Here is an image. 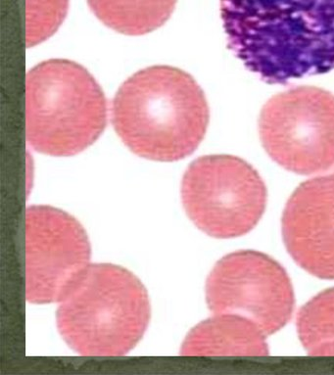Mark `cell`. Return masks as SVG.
Segmentation results:
<instances>
[{"label":"cell","mask_w":334,"mask_h":375,"mask_svg":"<svg viewBox=\"0 0 334 375\" xmlns=\"http://www.w3.org/2000/svg\"><path fill=\"white\" fill-rule=\"evenodd\" d=\"M227 44L271 84L334 70V0H221Z\"/></svg>","instance_id":"1"},{"label":"cell","mask_w":334,"mask_h":375,"mask_svg":"<svg viewBox=\"0 0 334 375\" xmlns=\"http://www.w3.org/2000/svg\"><path fill=\"white\" fill-rule=\"evenodd\" d=\"M259 134L284 169L300 174L328 170L334 165V95L314 86L274 95L261 111Z\"/></svg>","instance_id":"6"},{"label":"cell","mask_w":334,"mask_h":375,"mask_svg":"<svg viewBox=\"0 0 334 375\" xmlns=\"http://www.w3.org/2000/svg\"><path fill=\"white\" fill-rule=\"evenodd\" d=\"M203 90L189 74L170 66H153L122 83L112 105L119 137L135 155L174 162L191 155L209 125Z\"/></svg>","instance_id":"2"},{"label":"cell","mask_w":334,"mask_h":375,"mask_svg":"<svg viewBox=\"0 0 334 375\" xmlns=\"http://www.w3.org/2000/svg\"><path fill=\"white\" fill-rule=\"evenodd\" d=\"M177 0H87L94 15L118 33L142 35L170 19Z\"/></svg>","instance_id":"11"},{"label":"cell","mask_w":334,"mask_h":375,"mask_svg":"<svg viewBox=\"0 0 334 375\" xmlns=\"http://www.w3.org/2000/svg\"><path fill=\"white\" fill-rule=\"evenodd\" d=\"M107 101L82 66L65 59L36 65L26 78V135L36 151L55 157L82 152L103 133Z\"/></svg>","instance_id":"4"},{"label":"cell","mask_w":334,"mask_h":375,"mask_svg":"<svg viewBox=\"0 0 334 375\" xmlns=\"http://www.w3.org/2000/svg\"><path fill=\"white\" fill-rule=\"evenodd\" d=\"M282 236L302 268L334 279V174L308 180L294 191L283 213Z\"/></svg>","instance_id":"9"},{"label":"cell","mask_w":334,"mask_h":375,"mask_svg":"<svg viewBox=\"0 0 334 375\" xmlns=\"http://www.w3.org/2000/svg\"><path fill=\"white\" fill-rule=\"evenodd\" d=\"M206 300L214 314L242 315L266 335L288 322L295 302L284 268L257 251H239L219 260L207 279Z\"/></svg>","instance_id":"7"},{"label":"cell","mask_w":334,"mask_h":375,"mask_svg":"<svg viewBox=\"0 0 334 375\" xmlns=\"http://www.w3.org/2000/svg\"><path fill=\"white\" fill-rule=\"evenodd\" d=\"M59 303L58 331L81 356L126 355L142 339L150 320L142 282L112 263L89 264Z\"/></svg>","instance_id":"3"},{"label":"cell","mask_w":334,"mask_h":375,"mask_svg":"<svg viewBox=\"0 0 334 375\" xmlns=\"http://www.w3.org/2000/svg\"><path fill=\"white\" fill-rule=\"evenodd\" d=\"M266 334L249 318L234 314H215L190 330L182 343L181 355L267 356Z\"/></svg>","instance_id":"10"},{"label":"cell","mask_w":334,"mask_h":375,"mask_svg":"<svg viewBox=\"0 0 334 375\" xmlns=\"http://www.w3.org/2000/svg\"><path fill=\"white\" fill-rule=\"evenodd\" d=\"M69 0H26V41L28 47L49 38L63 23Z\"/></svg>","instance_id":"13"},{"label":"cell","mask_w":334,"mask_h":375,"mask_svg":"<svg viewBox=\"0 0 334 375\" xmlns=\"http://www.w3.org/2000/svg\"><path fill=\"white\" fill-rule=\"evenodd\" d=\"M26 298L33 304L60 302L89 266L91 247L82 225L50 206L26 211Z\"/></svg>","instance_id":"8"},{"label":"cell","mask_w":334,"mask_h":375,"mask_svg":"<svg viewBox=\"0 0 334 375\" xmlns=\"http://www.w3.org/2000/svg\"><path fill=\"white\" fill-rule=\"evenodd\" d=\"M297 331L311 356H334V288L316 295L301 308Z\"/></svg>","instance_id":"12"},{"label":"cell","mask_w":334,"mask_h":375,"mask_svg":"<svg viewBox=\"0 0 334 375\" xmlns=\"http://www.w3.org/2000/svg\"><path fill=\"white\" fill-rule=\"evenodd\" d=\"M181 200L200 230L216 238H232L249 232L260 220L267 188L258 171L242 159L204 156L187 167Z\"/></svg>","instance_id":"5"}]
</instances>
